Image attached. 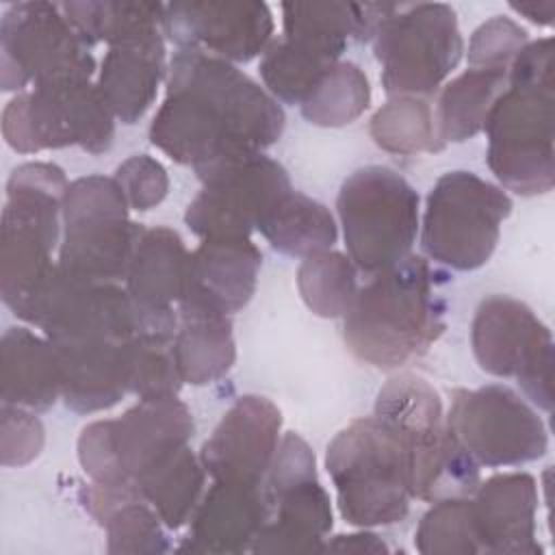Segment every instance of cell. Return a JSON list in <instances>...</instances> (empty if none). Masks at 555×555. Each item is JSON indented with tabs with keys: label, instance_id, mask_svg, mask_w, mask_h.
Wrapping results in <instances>:
<instances>
[{
	"label": "cell",
	"instance_id": "obj_1",
	"mask_svg": "<svg viewBox=\"0 0 555 555\" xmlns=\"http://www.w3.org/2000/svg\"><path fill=\"white\" fill-rule=\"evenodd\" d=\"M284 130L278 100L234 63L195 48H178L167 93L150 126V141L195 171L225 158L258 154Z\"/></svg>",
	"mask_w": 555,
	"mask_h": 555
},
{
	"label": "cell",
	"instance_id": "obj_2",
	"mask_svg": "<svg viewBox=\"0 0 555 555\" xmlns=\"http://www.w3.org/2000/svg\"><path fill=\"white\" fill-rule=\"evenodd\" d=\"M343 319L345 345L358 360L388 371L421 358L444 332L436 271L423 256H405L371 275Z\"/></svg>",
	"mask_w": 555,
	"mask_h": 555
},
{
	"label": "cell",
	"instance_id": "obj_3",
	"mask_svg": "<svg viewBox=\"0 0 555 555\" xmlns=\"http://www.w3.org/2000/svg\"><path fill=\"white\" fill-rule=\"evenodd\" d=\"M373 414L397 436L405 460L412 499L440 501L470 496L479 483V464L453 440L434 386L399 373L377 392Z\"/></svg>",
	"mask_w": 555,
	"mask_h": 555
},
{
	"label": "cell",
	"instance_id": "obj_4",
	"mask_svg": "<svg viewBox=\"0 0 555 555\" xmlns=\"http://www.w3.org/2000/svg\"><path fill=\"white\" fill-rule=\"evenodd\" d=\"M65 171L52 163H24L7 182L0 223V295L20 319L52 273V249L63 225Z\"/></svg>",
	"mask_w": 555,
	"mask_h": 555
},
{
	"label": "cell",
	"instance_id": "obj_5",
	"mask_svg": "<svg viewBox=\"0 0 555 555\" xmlns=\"http://www.w3.org/2000/svg\"><path fill=\"white\" fill-rule=\"evenodd\" d=\"M340 516L353 527L392 525L410 509L408 460L397 436L375 416L353 418L327 444Z\"/></svg>",
	"mask_w": 555,
	"mask_h": 555
},
{
	"label": "cell",
	"instance_id": "obj_6",
	"mask_svg": "<svg viewBox=\"0 0 555 555\" xmlns=\"http://www.w3.org/2000/svg\"><path fill=\"white\" fill-rule=\"evenodd\" d=\"M191 436L193 418L178 395L139 399L119 418L93 421L80 431L78 462L93 483L137 490V481Z\"/></svg>",
	"mask_w": 555,
	"mask_h": 555
},
{
	"label": "cell",
	"instance_id": "obj_7",
	"mask_svg": "<svg viewBox=\"0 0 555 555\" xmlns=\"http://www.w3.org/2000/svg\"><path fill=\"white\" fill-rule=\"evenodd\" d=\"M336 210L349 260L375 275L405 256L418 232V193L390 167L366 165L340 186Z\"/></svg>",
	"mask_w": 555,
	"mask_h": 555
},
{
	"label": "cell",
	"instance_id": "obj_8",
	"mask_svg": "<svg viewBox=\"0 0 555 555\" xmlns=\"http://www.w3.org/2000/svg\"><path fill=\"white\" fill-rule=\"evenodd\" d=\"M371 41L390 98L434 95L464 54L455 11L442 2L397 4Z\"/></svg>",
	"mask_w": 555,
	"mask_h": 555
},
{
	"label": "cell",
	"instance_id": "obj_9",
	"mask_svg": "<svg viewBox=\"0 0 555 555\" xmlns=\"http://www.w3.org/2000/svg\"><path fill=\"white\" fill-rule=\"evenodd\" d=\"M512 212L505 189L473 171H449L427 195L421 245L429 260L455 271L483 267L496 249L501 223Z\"/></svg>",
	"mask_w": 555,
	"mask_h": 555
},
{
	"label": "cell",
	"instance_id": "obj_10",
	"mask_svg": "<svg viewBox=\"0 0 555 555\" xmlns=\"http://www.w3.org/2000/svg\"><path fill=\"white\" fill-rule=\"evenodd\" d=\"M555 87L507 82L486 117L488 167L518 195H542L555 184Z\"/></svg>",
	"mask_w": 555,
	"mask_h": 555
},
{
	"label": "cell",
	"instance_id": "obj_11",
	"mask_svg": "<svg viewBox=\"0 0 555 555\" xmlns=\"http://www.w3.org/2000/svg\"><path fill=\"white\" fill-rule=\"evenodd\" d=\"M128 202L115 178L82 176L63 197L59 267L100 282L126 280L143 225L128 217Z\"/></svg>",
	"mask_w": 555,
	"mask_h": 555
},
{
	"label": "cell",
	"instance_id": "obj_12",
	"mask_svg": "<svg viewBox=\"0 0 555 555\" xmlns=\"http://www.w3.org/2000/svg\"><path fill=\"white\" fill-rule=\"evenodd\" d=\"M2 134L20 154L69 145L102 154L113 143L115 115L91 80L43 82L9 100Z\"/></svg>",
	"mask_w": 555,
	"mask_h": 555
},
{
	"label": "cell",
	"instance_id": "obj_13",
	"mask_svg": "<svg viewBox=\"0 0 555 555\" xmlns=\"http://www.w3.org/2000/svg\"><path fill=\"white\" fill-rule=\"evenodd\" d=\"M2 89L22 91L56 80H91V46L69 24L61 4L35 0L11 4L0 22Z\"/></svg>",
	"mask_w": 555,
	"mask_h": 555
},
{
	"label": "cell",
	"instance_id": "obj_14",
	"mask_svg": "<svg viewBox=\"0 0 555 555\" xmlns=\"http://www.w3.org/2000/svg\"><path fill=\"white\" fill-rule=\"evenodd\" d=\"M444 418L453 440L479 466H520L542 457L548 447L538 412L503 384L455 388Z\"/></svg>",
	"mask_w": 555,
	"mask_h": 555
},
{
	"label": "cell",
	"instance_id": "obj_15",
	"mask_svg": "<svg viewBox=\"0 0 555 555\" xmlns=\"http://www.w3.org/2000/svg\"><path fill=\"white\" fill-rule=\"evenodd\" d=\"M470 345L486 373L514 377L533 405L553 408V336L527 304L486 297L473 317Z\"/></svg>",
	"mask_w": 555,
	"mask_h": 555
},
{
	"label": "cell",
	"instance_id": "obj_16",
	"mask_svg": "<svg viewBox=\"0 0 555 555\" xmlns=\"http://www.w3.org/2000/svg\"><path fill=\"white\" fill-rule=\"evenodd\" d=\"M264 490L271 518L251 544V553L323 551L332 529L330 496L319 483L314 453L299 434L288 431L280 438L264 475Z\"/></svg>",
	"mask_w": 555,
	"mask_h": 555
},
{
	"label": "cell",
	"instance_id": "obj_17",
	"mask_svg": "<svg viewBox=\"0 0 555 555\" xmlns=\"http://www.w3.org/2000/svg\"><path fill=\"white\" fill-rule=\"evenodd\" d=\"M202 191L184 221L202 238H247L260 219L293 191L286 169L267 154H245L195 171Z\"/></svg>",
	"mask_w": 555,
	"mask_h": 555
},
{
	"label": "cell",
	"instance_id": "obj_18",
	"mask_svg": "<svg viewBox=\"0 0 555 555\" xmlns=\"http://www.w3.org/2000/svg\"><path fill=\"white\" fill-rule=\"evenodd\" d=\"M163 33L178 48L247 63L273 41V15L264 2H171Z\"/></svg>",
	"mask_w": 555,
	"mask_h": 555
},
{
	"label": "cell",
	"instance_id": "obj_19",
	"mask_svg": "<svg viewBox=\"0 0 555 555\" xmlns=\"http://www.w3.org/2000/svg\"><path fill=\"white\" fill-rule=\"evenodd\" d=\"M282 412L260 395L238 397L202 444L206 475L223 481L262 483L280 444Z\"/></svg>",
	"mask_w": 555,
	"mask_h": 555
},
{
	"label": "cell",
	"instance_id": "obj_20",
	"mask_svg": "<svg viewBox=\"0 0 555 555\" xmlns=\"http://www.w3.org/2000/svg\"><path fill=\"white\" fill-rule=\"evenodd\" d=\"M189 251L171 228H145L134 247L126 291L139 317V334L173 336L178 310L186 282Z\"/></svg>",
	"mask_w": 555,
	"mask_h": 555
},
{
	"label": "cell",
	"instance_id": "obj_21",
	"mask_svg": "<svg viewBox=\"0 0 555 555\" xmlns=\"http://www.w3.org/2000/svg\"><path fill=\"white\" fill-rule=\"evenodd\" d=\"M262 264L251 238H202L189 254L186 282L178 308L232 314L245 308L256 291Z\"/></svg>",
	"mask_w": 555,
	"mask_h": 555
},
{
	"label": "cell",
	"instance_id": "obj_22",
	"mask_svg": "<svg viewBox=\"0 0 555 555\" xmlns=\"http://www.w3.org/2000/svg\"><path fill=\"white\" fill-rule=\"evenodd\" d=\"M271 518V503L262 483L212 479L202 494L191 529L180 551L245 553Z\"/></svg>",
	"mask_w": 555,
	"mask_h": 555
},
{
	"label": "cell",
	"instance_id": "obj_23",
	"mask_svg": "<svg viewBox=\"0 0 555 555\" xmlns=\"http://www.w3.org/2000/svg\"><path fill=\"white\" fill-rule=\"evenodd\" d=\"M132 340L52 343L61 369V399L69 410L80 414L100 412L130 392Z\"/></svg>",
	"mask_w": 555,
	"mask_h": 555
},
{
	"label": "cell",
	"instance_id": "obj_24",
	"mask_svg": "<svg viewBox=\"0 0 555 555\" xmlns=\"http://www.w3.org/2000/svg\"><path fill=\"white\" fill-rule=\"evenodd\" d=\"M483 553L535 555L538 486L529 473H499L470 494Z\"/></svg>",
	"mask_w": 555,
	"mask_h": 555
},
{
	"label": "cell",
	"instance_id": "obj_25",
	"mask_svg": "<svg viewBox=\"0 0 555 555\" xmlns=\"http://www.w3.org/2000/svg\"><path fill=\"white\" fill-rule=\"evenodd\" d=\"M392 2H284V37L340 59L347 41H371L395 11Z\"/></svg>",
	"mask_w": 555,
	"mask_h": 555
},
{
	"label": "cell",
	"instance_id": "obj_26",
	"mask_svg": "<svg viewBox=\"0 0 555 555\" xmlns=\"http://www.w3.org/2000/svg\"><path fill=\"white\" fill-rule=\"evenodd\" d=\"M163 76L165 41L156 37L108 48L95 87L115 119L134 124L154 104Z\"/></svg>",
	"mask_w": 555,
	"mask_h": 555
},
{
	"label": "cell",
	"instance_id": "obj_27",
	"mask_svg": "<svg viewBox=\"0 0 555 555\" xmlns=\"http://www.w3.org/2000/svg\"><path fill=\"white\" fill-rule=\"evenodd\" d=\"M0 351L2 403L33 412L50 410L61 397V369L52 343L28 327H9Z\"/></svg>",
	"mask_w": 555,
	"mask_h": 555
},
{
	"label": "cell",
	"instance_id": "obj_28",
	"mask_svg": "<svg viewBox=\"0 0 555 555\" xmlns=\"http://www.w3.org/2000/svg\"><path fill=\"white\" fill-rule=\"evenodd\" d=\"M173 349L184 384L204 386L221 379L236 360L230 317L178 308Z\"/></svg>",
	"mask_w": 555,
	"mask_h": 555
},
{
	"label": "cell",
	"instance_id": "obj_29",
	"mask_svg": "<svg viewBox=\"0 0 555 555\" xmlns=\"http://www.w3.org/2000/svg\"><path fill=\"white\" fill-rule=\"evenodd\" d=\"M507 87V69L468 67L444 85L436 108L440 143H462L479 134L494 100Z\"/></svg>",
	"mask_w": 555,
	"mask_h": 555
},
{
	"label": "cell",
	"instance_id": "obj_30",
	"mask_svg": "<svg viewBox=\"0 0 555 555\" xmlns=\"http://www.w3.org/2000/svg\"><path fill=\"white\" fill-rule=\"evenodd\" d=\"M256 230L275 251L293 258L327 251L338 238L332 212L321 202L295 189L260 219Z\"/></svg>",
	"mask_w": 555,
	"mask_h": 555
},
{
	"label": "cell",
	"instance_id": "obj_31",
	"mask_svg": "<svg viewBox=\"0 0 555 555\" xmlns=\"http://www.w3.org/2000/svg\"><path fill=\"white\" fill-rule=\"evenodd\" d=\"M61 11L69 24L93 46L106 41L108 48L163 37L165 4L160 2H63Z\"/></svg>",
	"mask_w": 555,
	"mask_h": 555
},
{
	"label": "cell",
	"instance_id": "obj_32",
	"mask_svg": "<svg viewBox=\"0 0 555 555\" xmlns=\"http://www.w3.org/2000/svg\"><path fill=\"white\" fill-rule=\"evenodd\" d=\"M204 481L206 468L186 444L143 475L137 481V490L156 509L167 529H180L191 520L204 494Z\"/></svg>",
	"mask_w": 555,
	"mask_h": 555
},
{
	"label": "cell",
	"instance_id": "obj_33",
	"mask_svg": "<svg viewBox=\"0 0 555 555\" xmlns=\"http://www.w3.org/2000/svg\"><path fill=\"white\" fill-rule=\"evenodd\" d=\"M338 61L340 59L291 41L282 35L273 39L262 52L260 76L267 91L275 100L301 106L319 80L327 74V69Z\"/></svg>",
	"mask_w": 555,
	"mask_h": 555
},
{
	"label": "cell",
	"instance_id": "obj_34",
	"mask_svg": "<svg viewBox=\"0 0 555 555\" xmlns=\"http://www.w3.org/2000/svg\"><path fill=\"white\" fill-rule=\"evenodd\" d=\"M297 288L304 304L319 317H345L358 293V269L340 251H319L301 260Z\"/></svg>",
	"mask_w": 555,
	"mask_h": 555
},
{
	"label": "cell",
	"instance_id": "obj_35",
	"mask_svg": "<svg viewBox=\"0 0 555 555\" xmlns=\"http://www.w3.org/2000/svg\"><path fill=\"white\" fill-rule=\"evenodd\" d=\"M369 134L377 147L401 156L444 147L436 132L434 113L423 98H390L371 117Z\"/></svg>",
	"mask_w": 555,
	"mask_h": 555
},
{
	"label": "cell",
	"instance_id": "obj_36",
	"mask_svg": "<svg viewBox=\"0 0 555 555\" xmlns=\"http://www.w3.org/2000/svg\"><path fill=\"white\" fill-rule=\"evenodd\" d=\"M371 102V87L364 72L351 61H338L304 100L301 115L323 128H338L356 121Z\"/></svg>",
	"mask_w": 555,
	"mask_h": 555
},
{
	"label": "cell",
	"instance_id": "obj_37",
	"mask_svg": "<svg viewBox=\"0 0 555 555\" xmlns=\"http://www.w3.org/2000/svg\"><path fill=\"white\" fill-rule=\"evenodd\" d=\"M414 546L423 555L483 553L470 496L434 501L416 527Z\"/></svg>",
	"mask_w": 555,
	"mask_h": 555
},
{
	"label": "cell",
	"instance_id": "obj_38",
	"mask_svg": "<svg viewBox=\"0 0 555 555\" xmlns=\"http://www.w3.org/2000/svg\"><path fill=\"white\" fill-rule=\"evenodd\" d=\"M98 522L106 531L108 553L154 555L171 548L165 533V522L141 496H128L115 503Z\"/></svg>",
	"mask_w": 555,
	"mask_h": 555
},
{
	"label": "cell",
	"instance_id": "obj_39",
	"mask_svg": "<svg viewBox=\"0 0 555 555\" xmlns=\"http://www.w3.org/2000/svg\"><path fill=\"white\" fill-rule=\"evenodd\" d=\"M182 384L173 336L139 334L132 340L130 392L139 399H163L178 395Z\"/></svg>",
	"mask_w": 555,
	"mask_h": 555
},
{
	"label": "cell",
	"instance_id": "obj_40",
	"mask_svg": "<svg viewBox=\"0 0 555 555\" xmlns=\"http://www.w3.org/2000/svg\"><path fill=\"white\" fill-rule=\"evenodd\" d=\"M529 37L514 20L496 15L483 22L468 41V67L509 69L514 56L527 46Z\"/></svg>",
	"mask_w": 555,
	"mask_h": 555
},
{
	"label": "cell",
	"instance_id": "obj_41",
	"mask_svg": "<svg viewBox=\"0 0 555 555\" xmlns=\"http://www.w3.org/2000/svg\"><path fill=\"white\" fill-rule=\"evenodd\" d=\"M113 178L121 186L124 197L132 210H150L158 206L169 191L165 167L147 154H134L126 158Z\"/></svg>",
	"mask_w": 555,
	"mask_h": 555
},
{
	"label": "cell",
	"instance_id": "obj_42",
	"mask_svg": "<svg viewBox=\"0 0 555 555\" xmlns=\"http://www.w3.org/2000/svg\"><path fill=\"white\" fill-rule=\"evenodd\" d=\"M2 464L24 466L43 449V425L33 410L2 403Z\"/></svg>",
	"mask_w": 555,
	"mask_h": 555
},
{
	"label": "cell",
	"instance_id": "obj_43",
	"mask_svg": "<svg viewBox=\"0 0 555 555\" xmlns=\"http://www.w3.org/2000/svg\"><path fill=\"white\" fill-rule=\"evenodd\" d=\"M323 551H332V553H386L388 546L375 533L360 531V533H349V535H336L334 540L323 544Z\"/></svg>",
	"mask_w": 555,
	"mask_h": 555
},
{
	"label": "cell",
	"instance_id": "obj_44",
	"mask_svg": "<svg viewBox=\"0 0 555 555\" xmlns=\"http://www.w3.org/2000/svg\"><path fill=\"white\" fill-rule=\"evenodd\" d=\"M509 7L518 15H525L533 24H540V26L553 24V13H555V2L553 0H546V2H509Z\"/></svg>",
	"mask_w": 555,
	"mask_h": 555
}]
</instances>
